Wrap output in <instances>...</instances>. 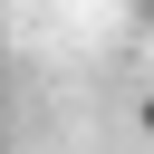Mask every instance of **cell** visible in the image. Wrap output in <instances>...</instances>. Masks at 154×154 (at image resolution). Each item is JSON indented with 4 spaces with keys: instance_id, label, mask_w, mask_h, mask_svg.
Returning a JSON list of instances; mask_svg holds the SVG:
<instances>
[{
    "instance_id": "cell-1",
    "label": "cell",
    "mask_w": 154,
    "mask_h": 154,
    "mask_svg": "<svg viewBox=\"0 0 154 154\" xmlns=\"http://www.w3.org/2000/svg\"><path fill=\"white\" fill-rule=\"evenodd\" d=\"M135 125H144V135H154V87H144V106H135Z\"/></svg>"
}]
</instances>
